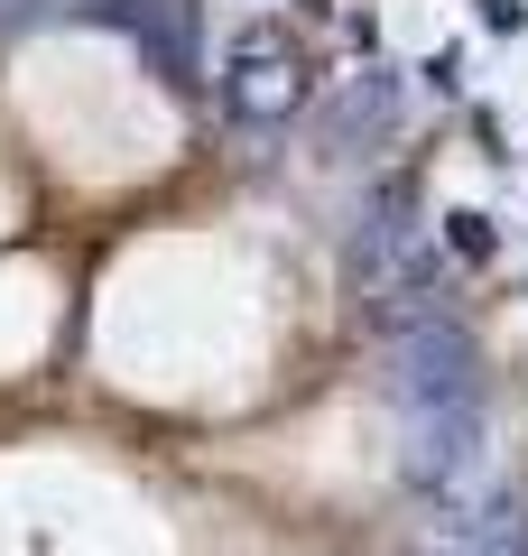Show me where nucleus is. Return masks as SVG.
Returning <instances> with one entry per match:
<instances>
[{"label": "nucleus", "instance_id": "f03ea898", "mask_svg": "<svg viewBox=\"0 0 528 556\" xmlns=\"http://www.w3.org/2000/svg\"><path fill=\"white\" fill-rule=\"evenodd\" d=\"M306 47L288 38V28H241L232 38V56H223V112L241 121V130H278V121L306 102Z\"/></svg>", "mask_w": 528, "mask_h": 556}, {"label": "nucleus", "instance_id": "39448f33", "mask_svg": "<svg viewBox=\"0 0 528 556\" xmlns=\"http://www.w3.org/2000/svg\"><path fill=\"white\" fill-rule=\"evenodd\" d=\"M473 10H482L491 38H519V28H528V0H473Z\"/></svg>", "mask_w": 528, "mask_h": 556}, {"label": "nucleus", "instance_id": "423d86ee", "mask_svg": "<svg viewBox=\"0 0 528 556\" xmlns=\"http://www.w3.org/2000/svg\"><path fill=\"white\" fill-rule=\"evenodd\" d=\"M28 10H38V0H0V28H20V20H28Z\"/></svg>", "mask_w": 528, "mask_h": 556}, {"label": "nucleus", "instance_id": "20e7f679", "mask_svg": "<svg viewBox=\"0 0 528 556\" xmlns=\"http://www.w3.org/2000/svg\"><path fill=\"white\" fill-rule=\"evenodd\" d=\"M445 251H454V260H491V251H501L491 214H445Z\"/></svg>", "mask_w": 528, "mask_h": 556}, {"label": "nucleus", "instance_id": "f257e3e1", "mask_svg": "<svg viewBox=\"0 0 528 556\" xmlns=\"http://www.w3.org/2000/svg\"><path fill=\"white\" fill-rule=\"evenodd\" d=\"M399 473L436 510H473L482 501V399L473 408H399Z\"/></svg>", "mask_w": 528, "mask_h": 556}, {"label": "nucleus", "instance_id": "7ed1b4c3", "mask_svg": "<svg viewBox=\"0 0 528 556\" xmlns=\"http://www.w3.org/2000/svg\"><path fill=\"white\" fill-rule=\"evenodd\" d=\"M399 112H408V84L399 75H352L343 93H334V112H325V159H372L380 139L399 130Z\"/></svg>", "mask_w": 528, "mask_h": 556}]
</instances>
